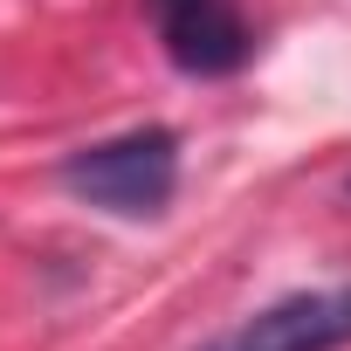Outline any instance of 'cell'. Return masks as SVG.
<instances>
[{
    "mask_svg": "<svg viewBox=\"0 0 351 351\" xmlns=\"http://www.w3.org/2000/svg\"><path fill=\"white\" fill-rule=\"evenodd\" d=\"M62 186L83 193L104 214H124V221L165 214V200L180 193V138L158 131V124L104 138V145H90V152H76L62 165Z\"/></svg>",
    "mask_w": 351,
    "mask_h": 351,
    "instance_id": "obj_1",
    "label": "cell"
},
{
    "mask_svg": "<svg viewBox=\"0 0 351 351\" xmlns=\"http://www.w3.org/2000/svg\"><path fill=\"white\" fill-rule=\"evenodd\" d=\"M351 344V289H303L255 310L207 351H344Z\"/></svg>",
    "mask_w": 351,
    "mask_h": 351,
    "instance_id": "obj_2",
    "label": "cell"
},
{
    "mask_svg": "<svg viewBox=\"0 0 351 351\" xmlns=\"http://www.w3.org/2000/svg\"><path fill=\"white\" fill-rule=\"evenodd\" d=\"M165 56L193 76H228L248 62V21L234 0H152Z\"/></svg>",
    "mask_w": 351,
    "mask_h": 351,
    "instance_id": "obj_3",
    "label": "cell"
}]
</instances>
